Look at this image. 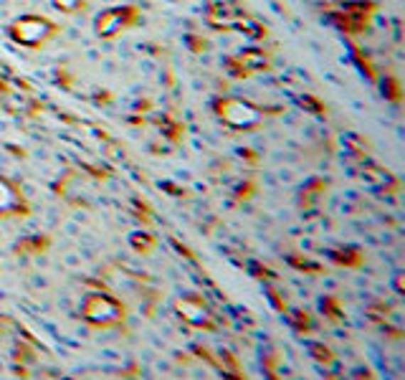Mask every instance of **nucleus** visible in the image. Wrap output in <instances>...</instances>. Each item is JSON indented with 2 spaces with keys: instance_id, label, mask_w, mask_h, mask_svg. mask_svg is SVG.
Masks as SVG:
<instances>
[{
  "instance_id": "20e7f679",
  "label": "nucleus",
  "mask_w": 405,
  "mask_h": 380,
  "mask_svg": "<svg viewBox=\"0 0 405 380\" xmlns=\"http://www.w3.org/2000/svg\"><path fill=\"white\" fill-rule=\"evenodd\" d=\"M129 16H132V13H129L127 8H124V11H122V8H117V11L104 13V16L97 21L99 36H114V33H119V31L127 26Z\"/></svg>"
},
{
  "instance_id": "f257e3e1",
  "label": "nucleus",
  "mask_w": 405,
  "mask_h": 380,
  "mask_svg": "<svg viewBox=\"0 0 405 380\" xmlns=\"http://www.w3.org/2000/svg\"><path fill=\"white\" fill-rule=\"evenodd\" d=\"M81 312H84V317H87L89 322L102 324V327H107V324H114V322H119V320H122L119 302L112 300V297H107V294H92V297H87V302H84Z\"/></svg>"
},
{
  "instance_id": "423d86ee",
  "label": "nucleus",
  "mask_w": 405,
  "mask_h": 380,
  "mask_svg": "<svg viewBox=\"0 0 405 380\" xmlns=\"http://www.w3.org/2000/svg\"><path fill=\"white\" fill-rule=\"evenodd\" d=\"M58 8H64V11H74L76 6H79V0H56Z\"/></svg>"
},
{
  "instance_id": "39448f33",
  "label": "nucleus",
  "mask_w": 405,
  "mask_h": 380,
  "mask_svg": "<svg viewBox=\"0 0 405 380\" xmlns=\"http://www.w3.org/2000/svg\"><path fill=\"white\" fill-rule=\"evenodd\" d=\"M16 206H18L16 190H13L6 180L0 178V213H8V211H13Z\"/></svg>"
},
{
  "instance_id": "7ed1b4c3",
  "label": "nucleus",
  "mask_w": 405,
  "mask_h": 380,
  "mask_svg": "<svg viewBox=\"0 0 405 380\" xmlns=\"http://www.w3.org/2000/svg\"><path fill=\"white\" fill-rule=\"evenodd\" d=\"M51 33V23L43 21V18H21L16 26H13V36H16L21 43L26 46H36L40 41Z\"/></svg>"
},
{
  "instance_id": "f03ea898",
  "label": "nucleus",
  "mask_w": 405,
  "mask_h": 380,
  "mask_svg": "<svg viewBox=\"0 0 405 380\" xmlns=\"http://www.w3.org/2000/svg\"><path fill=\"white\" fill-rule=\"evenodd\" d=\"M218 112H220V117L233 127H251L261 120L259 112H256L251 104L241 102V99H226V102H220Z\"/></svg>"
}]
</instances>
